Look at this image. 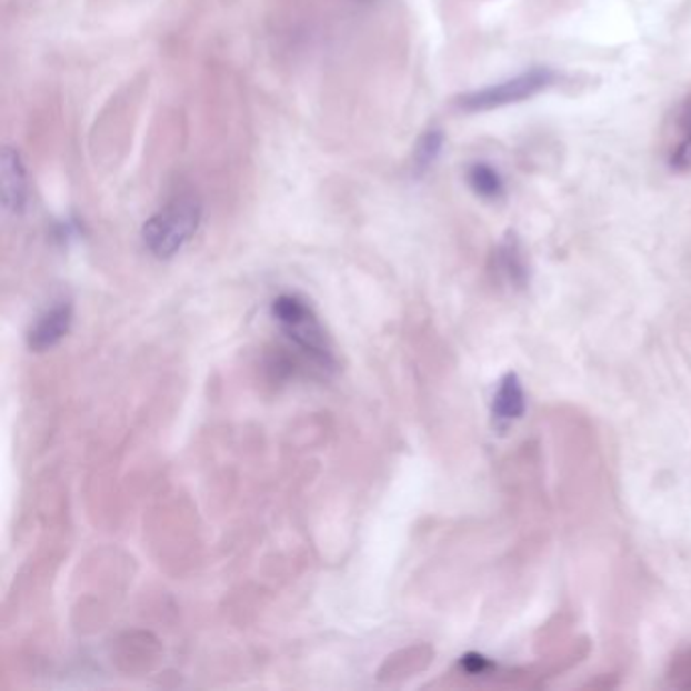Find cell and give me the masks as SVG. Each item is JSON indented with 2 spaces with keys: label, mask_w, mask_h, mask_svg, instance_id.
<instances>
[{
  "label": "cell",
  "mask_w": 691,
  "mask_h": 691,
  "mask_svg": "<svg viewBox=\"0 0 691 691\" xmlns=\"http://www.w3.org/2000/svg\"><path fill=\"white\" fill-rule=\"evenodd\" d=\"M201 216L203 209L196 196L174 197L144 223L142 242L154 258H173L196 236Z\"/></svg>",
  "instance_id": "1"
},
{
  "label": "cell",
  "mask_w": 691,
  "mask_h": 691,
  "mask_svg": "<svg viewBox=\"0 0 691 691\" xmlns=\"http://www.w3.org/2000/svg\"><path fill=\"white\" fill-rule=\"evenodd\" d=\"M272 312L277 317L282 333L289 337L290 343L299 349L304 358L323 371L334 368L333 351L327 341L323 327L314 317L307 300L297 294H282L274 300Z\"/></svg>",
  "instance_id": "2"
},
{
  "label": "cell",
  "mask_w": 691,
  "mask_h": 691,
  "mask_svg": "<svg viewBox=\"0 0 691 691\" xmlns=\"http://www.w3.org/2000/svg\"><path fill=\"white\" fill-rule=\"evenodd\" d=\"M558 80V73L552 68H531L519 76H513L505 81H499L493 86H487L474 92L462 93L457 100V106L462 112L477 114V112H489L499 110L505 106L521 104L525 100H531L533 96L542 93L543 90L552 88Z\"/></svg>",
  "instance_id": "3"
},
{
  "label": "cell",
  "mask_w": 691,
  "mask_h": 691,
  "mask_svg": "<svg viewBox=\"0 0 691 691\" xmlns=\"http://www.w3.org/2000/svg\"><path fill=\"white\" fill-rule=\"evenodd\" d=\"M0 184H2V208L11 216L23 213L29 196V179L19 150L4 147L0 154Z\"/></svg>",
  "instance_id": "4"
},
{
  "label": "cell",
  "mask_w": 691,
  "mask_h": 691,
  "mask_svg": "<svg viewBox=\"0 0 691 691\" xmlns=\"http://www.w3.org/2000/svg\"><path fill=\"white\" fill-rule=\"evenodd\" d=\"M665 157L673 173H691V93L681 100L673 112Z\"/></svg>",
  "instance_id": "5"
},
{
  "label": "cell",
  "mask_w": 691,
  "mask_h": 691,
  "mask_svg": "<svg viewBox=\"0 0 691 691\" xmlns=\"http://www.w3.org/2000/svg\"><path fill=\"white\" fill-rule=\"evenodd\" d=\"M495 272L511 289L523 290L530 284V262L518 233L509 231L497 246Z\"/></svg>",
  "instance_id": "6"
},
{
  "label": "cell",
  "mask_w": 691,
  "mask_h": 691,
  "mask_svg": "<svg viewBox=\"0 0 691 691\" xmlns=\"http://www.w3.org/2000/svg\"><path fill=\"white\" fill-rule=\"evenodd\" d=\"M73 321V309L70 302H59L47 309L29 331V347L36 351H46L58 345L59 341L70 333Z\"/></svg>",
  "instance_id": "7"
},
{
  "label": "cell",
  "mask_w": 691,
  "mask_h": 691,
  "mask_svg": "<svg viewBox=\"0 0 691 691\" xmlns=\"http://www.w3.org/2000/svg\"><path fill=\"white\" fill-rule=\"evenodd\" d=\"M491 414L499 427H508L525 414V392L518 373L509 371L497 385Z\"/></svg>",
  "instance_id": "8"
},
{
  "label": "cell",
  "mask_w": 691,
  "mask_h": 691,
  "mask_svg": "<svg viewBox=\"0 0 691 691\" xmlns=\"http://www.w3.org/2000/svg\"><path fill=\"white\" fill-rule=\"evenodd\" d=\"M467 183L474 196L489 203H495L505 197V181L491 162H471L467 169Z\"/></svg>",
  "instance_id": "9"
},
{
  "label": "cell",
  "mask_w": 691,
  "mask_h": 691,
  "mask_svg": "<svg viewBox=\"0 0 691 691\" xmlns=\"http://www.w3.org/2000/svg\"><path fill=\"white\" fill-rule=\"evenodd\" d=\"M442 149H444V132L440 128H428L427 132H422L412 154V171L415 177H424L434 167V162L442 154Z\"/></svg>",
  "instance_id": "10"
},
{
  "label": "cell",
  "mask_w": 691,
  "mask_h": 691,
  "mask_svg": "<svg viewBox=\"0 0 691 691\" xmlns=\"http://www.w3.org/2000/svg\"><path fill=\"white\" fill-rule=\"evenodd\" d=\"M462 668L477 675V673H483L484 669L489 668V661L481 655H467L462 659Z\"/></svg>",
  "instance_id": "11"
}]
</instances>
